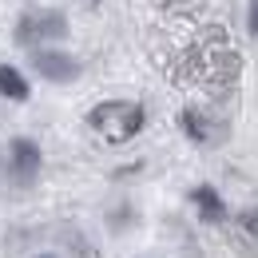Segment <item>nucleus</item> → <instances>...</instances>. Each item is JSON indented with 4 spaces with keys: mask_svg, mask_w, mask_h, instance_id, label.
<instances>
[{
    "mask_svg": "<svg viewBox=\"0 0 258 258\" xmlns=\"http://www.w3.org/2000/svg\"><path fill=\"white\" fill-rule=\"evenodd\" d=\"M143 123H147V115L131 99H103V103H96L88 111V127L96 131L99 139H107V143H127V139H135L143 131Z\"/></svg>",
    "mask_w": 258,
    "mask_h": 258,
    "instance_id": "1",
    "label": "nucleus"
},
{
    "mask_svg": "<svg viewBox=\"0 0 258 258\" xmlns=\"http://www.w3.org/2000/svg\"><path fill=\"white\" fill-rule=\"evenodd\" d=\"M64 36H68V20L56 8H36V12H24L16 20V40L28 48H44L48 40H64Z\"/></svg>",
    "mask_w": 258,
    "mask_h": 258,
    "instance_id": "2",
    "label": "nucleus"
},
{
    "mask_svg": "<svg viewBox=\"0 0 258 258\" xmlns=\"http://www.w3.org/2000/svg\"><path fill=\"white\" fill-rule=\"evenodd\" d=\"M32 68L44 80H56V84H72L80 76V60L64 48H32Z\"/></svg>",
    "mask_w": 258,
    "mask_h": 258,
    "instance_id": "3",
    "label": "nucleus"
},
{
    "mask_svg": "<svg viewBox=\"0 0 258 258\" xmlns=\"http://www.w3.org/2000/svg\"><path fill=\"white\" fill-rule=\"evenodd\" d=\"M40 147H36V139L28 135H20V139H12V147H8V171H12V179L16 183H32L36 175H40Z\"/></svg>",
    "mask_w": 258,
    "mask_h": 258,
    "instance_id": "4",
    "label": "nucleus"
},
{
    "mask_svg": "<svg viewBox=\"0 0 258 258\" xmlns=\"http://www.w3.org/2000/svg\"><path fill=\"white\" fill-rule=\"evenodd\" d=\"M191 203H195V211H199L203 223H223L226 219V203H223V195L215 191L211 183H199V187L191 191Z\"/></svg>",
    "mask_w": 258,
    "mask_h": 258,
    "instance_id": "5",
    "label": "nucleus"
},
{
    "mask_svg": "<svg viewBox=\"0 0 258 258\" xmlns=\"http://www.w3.org/2000/svg\"><path fill=\"white\" fill-rule=\"evenodd\" d=\"M0 96H4V99H16V103H24V99L32 96V84L24 80L20 68L0 64Z\"/></svg>",
    "mask_w": 258,
    "mask_h": 258,
    "instance_id": "6",
    "label": "nucleus"
},
{
    "mask_svg": "<svg viewBox=\"0 0 258 258\" xmlns=\"http://www.w3.org/2000/svg\"><path fill=\"white\" fill-rule=\"evenodd\" d=\"M179 123H183V131L191 135L195 143H211V127H207V119H203V111H195V107H187V111L179 115Z\"/></svg>",
    "mask_w": 258,
    "mask_h": 258,
    "instance_id": "7",
    "label": "nucleus"
},
{
    "mask_svg": "<svg viewBox=\"0 0 258 258\" xmlns=\"http://www.w3.org/2000/svg\"><path fill=\"white\" fill-rule=\"evenodd\" d=\"M238 226H242L246 234H254V238H258V207H246V211H238Z\"/></svg>",
    "mask_w": 258,
    "mask_h": 258,
    "instance_id": "8",
    "label": "nucleus"
},
{
    "mask_svg": "<svg viewBox=\"0 0 258 258\" xmlns=\"http://www.w3.org/2000/svg\"><path fill=\"white\" fill-rule=\"evenodd\" d=\"M246 28L258 36V0H250V4H246Z\"/></svg>",
    "mask_w": 258,
    "mask_h": 258,
    "instance_id": "9",
    "label": "nucleus"
},
{
    "mask_svg": "<svg viewBox=\"0 0 258 258\" xmlns=\"http://www.w3.org/2000/svg\"><path fill=\"white\" fill-rule=\"evenodd\" d=\"M40 258H56V254H40Z\"/></svg>",
    "mask_w": 258,
    "mask_h": 258,
    "instance_id": "10",
    "label": "nucleus"
}]
</instances>
